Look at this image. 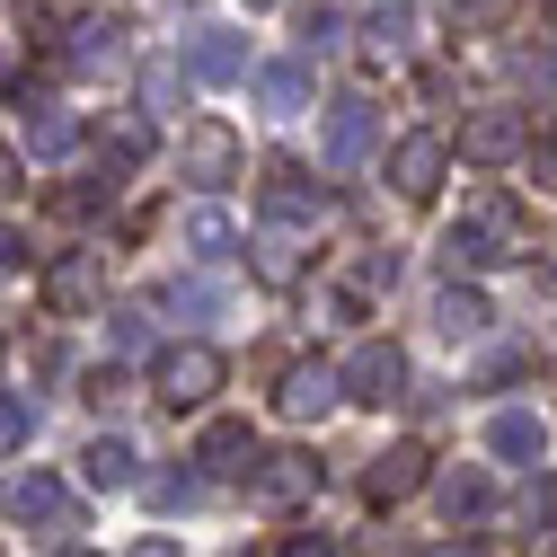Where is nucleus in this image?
<instances>
[{
  "instance_id": "1",
  "label": "nucleus",
  "mask_w": 557,
  "mask_h": 557,
  "mask_svg": "<svg viewBox=\"0 0 557 557\" xmlns=\"http://www.w3.org/2000/svg\"><path fill=\"white\" fill-rule=\"evenodd\" d=\"M443 257H451V274L513 265V257H531V213H522L505 186H478V195L460 203V222L443 231Z\"/></svg>"
},
{
  "instance_id": "2",
  "label": "nucleus",
  "mask_w": 557,
  "mask_h": 557,
  "mask_svg": "<svg viewBox=\"0 0 557 557\" xmlns=\"http://www.w3.org/2000/svg\"><path fill=\"white\" fill-rule=\"evenodd\" d=\"M160 407L177 416V407H203V398H213L222 381H231V363H222V345H203V336H177L169 345V355H160Z\"/></svg>"
},
{
  "instance_id": "3",
  "label": "nucleus",
  "mask_w": 557,
  "mask_h": 557,
  "mask_svg": "<svg viewBox=\"0 0 557 557\" xmlns=\"http://www.w3.org/2000/svg\"><path fill=\"white\" fill-rule=\"evenodd\" d=\"M239 133L222 124V115H203V124H186V143H177V177L186 186H203V195H222L231 177H239Z\"/></svg>"
},
{
  "instance_id": "4",
  "label": "nucleus",
  "mask_w": 557,
  "mask_h": 557,
  "mask_svg": "<svg viewBox=\"0 0 557 557\" xmlns=\"http://www.w3.org/2000/svg\"><path fill=\"white\" fill-rule=\"evenodd\" d=\"M531 115L522 107H478L469 124H460V160H478V169H505V160H531Z\"/></svg>"
},
{
  "instance_id": "5",
  "label": "nucleus",
  "mask_w": 557,
  "mask_h": 557,
  "mask_svg": "<svg viewBox=\"0 0 557 557\" xmlns=\"http://www.w3.org/2000/svg\"><path fill=\"white\" fill-rule=\"evenodd\" d=\"M36 293H45V310H53V319H89V310L107 301V265H98L89 248H62V257L36 274Z\"/></svg>"
},
{
  "instance_id": "6",
  "label": "nucleus",
  "mask_w": 557,
  "mask_h": 557,
  "mask_svg": "<svg viewBox=\"0 0 557 557\" xmlns=\"http://www.w3.org/2000/svg\"><path fill=\"white\" fill-rule=\"evenodd\" d=\"M336 372H345V398H355V407H389V398H407V355H398L389 336H363Z\"/></svg>"
},
{
  "instance_id": "7",
  "label": "nucleus",
  "mask_w": 557,
  "mask_h": 557,
  "mask_svg": "<svg viewBox=\"0 0 557 557\" xmlns=\"http://www.w3.org/2000/svg\"><path fill=\"white\" fill-rule=\"evenodd\" d=\"M443 169H451V143H443V133H398V143H389V186H398V203H434V195H443Z\"/></svg>"
},
{
  "instance_id": "8",
  "label": "nucleus",
  "mask_w": 557,
  "mask_h": 557,
  "mask_svg": "<svg viewBox=\"0 0 557 557\" xmlns=\"http://www.w3.org/2000/svg\"><path fill=\"white\" fill-rule=\"evenodd\" d=\"M372 143H381V107H372V98H327V124H319V169H355Z\"/></svg>"
},
{
  "instance_id": "9",
  "label": "nucleus",
  "mask_w": 557,
  "mask_h": 557,
  "mask_svg": "<svg viewBox=\"0 0 557 557\" xmlns=\"http://www.w3.org/2000/svg\"><path fill=\"white\" fill-rule=\"evenodd\" d=\"M0 505H10V522H27V531H72V486H62L53 469H18L10 486H0Z\"/></svg>"
},
{
  "instance_id": "10",
  "label": "nucleus",
  "mask_w": 557,
  "mask_h": 557,
  "mask_svg": "<svg viewBox=\"0 0 557 557\" xmlns=\"http://www.w3.org/2000/svg\"><path fill=\"white\" fill-rule=\"evenodd\" d=\"M257 203H265V222H319V213H327V186H319L301 160H265Z\"/></svg>"
},
{
  "instance_id": "11",
  "label": "nucleus",
  "mask_w": 557,
  "mask_h": 557,
  "mask_svg": "<svg viewBox=\"0 0 557 557\" xmlns=\"http://www.w3.org/2000/svg\"><path fill=\"white\" fill-rule=\"evenodd\" d=\"M336 398H345V372H336V363H319V355L284 363V381H274V416H293V425H310V416H327Z\"/></svg>"
},
{
  "instance_id": "12",
  "label": "nucleus",
  "mask_w": 557,
  "mask_h": 557,
  "mask_svg": "<svg viewBox=\"0 0 557 557\" xmlns=\"http://www.w3.org/2000/svg\"><path fill=\"white\" fill-rule=\"evenodd\" d=\"M425 478H434V451H425V443H389V451H372V469H363V505L389 513V505H407Z\"/></svg>"
},
{
  "instance_id": "13",
  "label": "nucleus",
  "mask_w": 557,
  "mask_h": 557,
  "mask_svg": "<svg viewBox=\"0 0 557 557\" xmlns=\"http://www.w3.org/2000/svg\"><path fill=\"white\" fill-rule=\"evenodd\" d=\"M248 496H257L265 513L310 505V496H319V460H310V451H265V460H257V478H248Z\"/></svg>"
},
{
  "instance_id": "14",
  "label": "nucleus",
  "mask_w": 557,
  "mask_h": 557,
  "mask_svg": "<svg viewBox=\"0 0 557 557\" xmlns=\"http://www.w3.org/2000/svg\"><path fill=\"white\" fill-rule=\"evenodd\" d=\"M18 133H27V160H72L81 151V115L62 98H45V89L18 98Z\"/></svg>"
},
{
  "instance_id": "15",
  "label": "nucleus",
  "mask_w": 557,
  "mask_h": 557,
  "mask_svg": "<svg viewBox=\"0 0 557 557\" xmlns=\"http://www.w3.org/2000/svg\"><path fill=\"white\" fill-rule=\"evenodd\" d=\"M257 434H248V416H222V425H203L195 443V478H257Z\"/></svg>"
},
{
  "instance_id": "16",
  "label": "nucleus",
  "mask_w": 557,
  "mask_h": 557,
  "mask_svg": "<svg viewBox=\"0 0 557 557\" xmlns=\"http://www.w3.org/2000/svg\"><path fill=\"white\" fill-rule=\"evenodd\" d=\"M143 160H151V115H143V107H124V115H107V124H98V169L133 177Z\"/></svg>"
},
{
  "instance_id": "17",
  "label": "nucleus",
  "mask_w": 557,
  "mask_h": 557,
  "mask_svg": "<svg viewBox=\"0 0 557 557\" xmlns=\"http://www.w3.org/2000/svg\"><path fill=\"white\" fill-rule=\"evenodd\" d=\"M434 496H443V522L460 531V522H486V513H496V478L469 460V469H443V478H434Z\"/></svg>"
},
{
  "instance_id": "18",
  "label": "nucleus",
  "mask_w": 557,
  "mask_h": 557,
  "mask_svg": "<svg viewBox=\"0 0 557 557\" xmlns=\"http://www.w3.org/2000/svg\"><path fill=\"white\" fill-rule=\"evenodd\" d=\"M486 451L513 460V469H531V460L548 451V425H540L531 407H496V425H486Z\"/></svg>"
},
{
  "instance_id": "19",
  "label": "nucleus",
  "mask_w": 557,
  "mask_h": 557,
  "mask_svg": "<svg viewBox=\"0 0 557 557\" xmlns=\"http://www.w3.org/2000/svg\"><path fill=\"white\" fill-rule=\"evenodd\" d=\"M62 62H72L81 81L115 72V62H124V27H115V18H81V27H72V45H62Z\"/></svg>"
},
{
  "instance_id": "20",
  "label": "nucleus",
  "mask_w": 557,
  "mask_h": 557,
  "mask_svg": "<svg viewBox=\"0 0 557 557\" xmlns=\"http://www.w3.org/2000/svg\"><path fill=\"white\" fill-rule=\"evenodd\" d=\"M257 107H265V115H301V107H310V62H301V53L257 62Z\"/></svg>"
},
{
  "instance_id": "21",
  "label": "nucleus",
  "mask_w": 557,
  "mask_h": 557,
  "mask_svg": "<svg viewBox=\"0 0 557 557\" xmlns=\"http://www.w3.org/2000/svg\"><path fill=\"white\" fill-rule=\"evenodd\" d=\"M195 81H248V36L203 27V36H195Z\"/></svg>"
},
{
  "instance_id": "22",
  "label": "nucleus",
  "mask_w": 557,
  "mask_h": 557,
  "mask_svg": "<svg viewBox=\"0 0 557 557\" xmlns=\"http://www.w3.org/2000/svg\"><path fill=\"white\" fill-rule=\"evenodd\" d=\"M151 310H169V319H213V310H222V284H203V274H169V284L151 293Z\"/></svg>"
},
{
  "instance_id": "23",
  "label": "nucleus",
  "mask_w": 557,
  "mask_h": 557,
  "mask_svg": "<svg viewBox=\"0 0 557 557\" xmlns=\"http://www.w3.org/2000/svg\"><path fill=\"white\" fill-rule=\"evenodd\" d=\"M81 460H89V486H143V460H133V443H124V434H98Z\"/></svg>"
},
{
  "instance_id": "24",
  "label": "nucleus",
  "mask_w": 557,
  "mask_h": 557,
  "mask_svg": "<svg viewBox=\"0 0 557 557\" xmlns=\"http://www.w3.org/2000/svg\"><path fill=\"white\" fill-rule=\"evenodd\" d=\"M186 248H195L203 265H222V257L239 248V231H231V213H222V203H195V213H186Z\"/></svg>"
},
{
  "instance_id": "25",
  "label": "nucleus",
  "mask_w": 557,
  "mask_h": 557,
  "mask_svg": "<svg viewBox=\"0 0 557 557\" xmlns=\"http://www.w3.org/2000/svg\"><path fill=\"white\" fill-rule=\"evenodd\" d=\"M486 319H496V310H486L469 284H443V293H434V327H443V336H478Z\"/></svg>"
},
{
  "instance_id": "26",
  "label": "nucleus",
  "mask_w": 557,
  "mask_h": 557,
  "mask_svg": "<svg viewBox=\"0 0 557 557\" xmlns=\"http://www.w3.org/2000/svg\"><path fill=\"white\" fill-rule=\"evenodd\" d=\"M443 18H451L460 36H496V27L522 18V0H443Z\"/></svg>"
},
{
  "instance_id": "27",
  "label": "nucleus",
  "mask_w": 557,
  "mask_h": 557,
  "mask_svg": "<svg viewBox=\"0 0 557 557\" xmlns=\"http://www.w3.org/2000/svg\"><path fill=\"white\" fill-rule=\"evenodd\" d=\"M98 203H115V169H98L81 186H53V213H98Z\"/></svg>"
},
{
  "instance_id": "28",
  "label": "nucleus",
  "mask_w": 557,
  "mask_h": 557,
  "mask_svg": "<svg viewBox=\"0 0 557 557\" xmlns=\"http://www.w3.org/2000/svg\"><path fill=\"white\" fill-rule=\"evenodd\" d=\"M522 531H557V478H531L522 486Z\"/></svg>"
},
{
  "instance_id": "29",
  "label": "nucleus",
  "mask_w": 557,
  "mask_h": 557,
  "mask_svg": "<svg viewBox=\"0 0 557 557\" xmlns=\"http://www.w3.org/2000/svg\"><path fill=\"white\" fill-rule=\"evenodd\" d=\"M177 98H186V81H177V62H151V72H143V107H151V115H169Z\"/></svg>"
},
{
  "instance_id": "30",
  "label": "nucleus",
  "mask_w": 557,
  "mask_h": 557,
  "mask_svg": "<svg viewBox=\"0 0 557 557\" xmlns=\"http://www.w3.org/2000/svg\"><path fill=\"white\" fill-rule=\"evenodd\" d=\"M398 36H407V0H372V45L398 53Z\"/></svg>"
},
{
  "instance_id": "31",
  "label": "nucleus",
  "mask_w": 557,
  "mask_h": 557,
  "mask_svg": "<svg viewBox=\"0 0 557 557\" xmlns=\"http://www.w3.org/2000/svg\"><path fill=\"white\" fill-rule=\"evenodd\" d=\"M336 36H345L336 10H310V18H301V45H310V53H336Z\"/></svg>"
},
{
  "instance_id": "32",
  "label": "nucleus",
  "mask_w": 557,
  "mask_h": 557,
  "mask_svg": "<svg viewBox=\"0 0 557 557\" xmlns=\"http://www.w3.org/2000/svg\"><path fill=\"white\" fill-rule=\"evenodd\" d=\"M531 186H548V195H557V124L531 143Z\"/></svg>"
},
{
  "instance_id": "33",
  "label": "nucleus",
  "mask_w": 557,
  "mask_h": 557,
  "mask_svg": "<svg viewBox=\"0 0 557 557\" xmlns=\"http://www.w3.org/2000/svg\"><path fill=\"white\" fill-rule=\"evenodd\" d=\"M18 443H27V407L0 398V451H18Z\"/></svg>"
},
{
  "instance_id": "34",
  "label": "nucleus",
  "mask_w": 557,
  "mask_h": 557,
  "mask_svg": "<svg viewBox=\"0 0 557 557\" xmlns=\"http://www.w3.org/2000/svg\"><path fill=\"white\" fill-rule=\"evenodd\" d=\"M10 274H27V239H18L10 222H0V284H10Z\"/></svg>"
},
{
  "instance_id": "35",
  "label": "nucleus",
  "mask_w": 557,
  "mask_h": 557,
  "mask_svg": "<svg viewBox=\"0 0 557 557\" xmlns=\"http://www.w3.org/2000/svg\"><path fill=\"white\" fill-rule=\"evenodd\" d=\"M284 557H336V540H327V531H293V540H284Z\"/></svg>"
},
{
  "instance_id": "36",
  "label": "nucleus",
  "mask_w": 557,
  "mask_h": 557,
  "mask_svg": "<svg viewBox=\"0 0 557 557\" xmlns=\"http://www.w3.org/2000/svg\"><path fill=\"white\" fill-rule=\"evenodd\" d=\"M18 27H62V0H18Z\"/></svg>"
},
{
  "instance_id": "37",
  "label": "nucleus",
  "mask_w": 557,
  "mask_h": 557,
  "mask_svg": "<svg viewBox=\"0 0 557 557\" xmlns=\"http://www.w3.org/2000/svg\"><path fill=\"white\" fill-rule=\"evenodd\" d=\"M522 81H531V89H548V98H557V62H522Z\"/></svg>"
},
{
  "instance_id": "38",
  "label": "nucleus",
  "mask_w": 557,
  "mask_h": 557,
  "mask_svg": "<svg viewBox=\"0 0 557 557\" xmlns=\"http://www.w3.org/2000/svg\"><path fill=\"white\" fill-rule=\"evenodd\" d=\"M425 557H486L478 540H443V548H425Z\"/></svg>"
},
{
  "instance_id": "39",
  "label": "nucleus",
  "mask_w": 557,
  "mask_h": 557,
  "mask_svg": "<svg viewBox=\"0 0 557 557\" xmlns=\"http://www.w3.org/2000/svg\"><path fill=\"white\" fill-rule=\"evenodd\" d=\"M133 557H177V548H169V540H143V548H133Z\"/></svg>"
},
{
  "instance_id": "40",
  "label": "nucleus",
  "mask_w": 557,
  "mask_h": 557,
  "mask_svg": "<svg viewBox=\"0 0 557 557\" xmlns=\"http://www.w3.org/2000/svg\"><path fill=\"white\" fill-rule=\"evenodd\" d=\"M53 557H89V548H53Z\"/></svg>"
},
{
  "instance_id": "41",
  "label": "nucleus",
  "mask_w": 557,
  "mask_h": 557,
  "mask_svg": "<svg viewBox=\"0 0 557 557\" xmlns=\"http://www.w3.org/2000/svg\"><path fill=\"white\" fill-rule=\"evenodd\" d=\"M169 10H195V0H169Z\"/></svg>"
},
{
  "instance_id": "42",
  "label": "nucleus",
  "mask_w": 557,
  "mask_h": 557,
  "mask_svg": "<svg viewBox=\"0 0 557 557\" xmlns=\"http://www.w3.org/2000/svg\"><path fill=\"white\" fill-rule=\"evenodd\" d=\"M248 10H274V0H248Z\"/></svg>"
}]
</instances>
